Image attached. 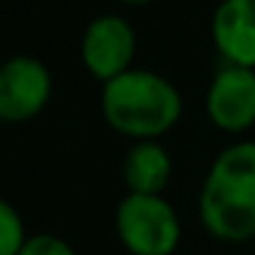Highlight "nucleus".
Returning a JSON list of instances; mask_svg holds the SVG:
<instances>
[{"label": "nucleus", "instance_id": "obj_1", "mask_svg": "<svg viewBox=\"0 0 255 255\" xmlns=\"http://www.w3.org/2000/svg\"><path fill=\"white\" fill-rule=\"evenodd\" d=\"M203 228L220 242L255 239V140L222 148L198 195Z\"/></svg>", "mask_w": 255, "mask_h": 255}, {"label": "nucleus", "instance_id": "obj_2", "mask_svg": "<svg viewBox=\"0 0 255 255\" xmlns=\"http://www.w3.org/2000/svg\"><path fill=\"white\" fill-rule=\"evenodd\" d=\"M102 116L118 134L137 140H156L178 124L184 110L181 91L159 72L129 69L102 83Z\"/></svg>", "mask_w": 255, "mask_h": 255}, {"label": "nucleus", "instance_id": "obj_3", "mask_svg": "<svg viewBox=\"0 0 255 255\" xmlns=\"http://www.w3.org/2000/svg\"><path fill=\"white\" fill-rule=\"evenodd\" d=\"M116 231L132 255H173L181 242V220L162 195L129 192L116 209Z\"/></svg>", "mask_w": 255, "mask_h": 255}, {"label": "nucleus", "instance_id": "obj_4", "mask_svg": "<svg viewBox=\"0 0 255 255\" xmlns=\"http://www.w3.org/2000/svg\"><path fill=\"white\" fill-rule=\"evenodd\" d=\"M137 52V33L121 14H99L83 30L80 58L83 66L102 83L129 72Z\"/></svg>", "mask_w": 255, "mask_h": 255}, {"label": "nucleus", "instance_id": "obj_5", "mask_svg": "<svg viewBox=\"0 0 255 255\" xmlns=\"http://www.w3.org/2000/svg\"><path fill=\"white\" fill-rule=\"evenodd\" d=\"M52 96V74L33 55H11L0 69V118L22 124L36 118Z\"/></svg>", "mask_w": 255, "mask_h": 255}, {"label": "nucleus", "instance_id": "obj_6", "mask_svg": "<svg viewBox=\"0 0 255 255\" xmlns=\"http://www.w3.org/2000/svg\"><path fill=\"white\" fill-rule=\"evenodd\" d=\"M206 116L222 132H247L255 124V69L222 63L206 91Z\"/></svg>", "mask_w": 255, "mask_h": 255}, {"label": "nucleus", "instance_id": "obj_7", "mask_svg": "<svg viewBox=\"0 0 255 255\" xmlns=\"http://www.w3.org/2000/svg\"><path fill=\"white\" fill-rule=\"evenodd\" d=\"M211 41L225 63L255 69V0H220L211 14Z\"/></svg>", "mask_w": 255, "mask_h": 255}, {"label": "nucleus", "instance_id": "obj_8", "mask_svg": "<svg viewBox=\"0 0 255 255\" xmlns=\"http://www.w3.org/2000/svg\"><path fill=\"white\" fill-rule=\"evenodd\" d=\"M173 178V159L156 140H137L124 156V181L134 195H162Z\"/></svg>", "mask_w": 255, "mask_h": 255}, {"label": "nucleus", "instance_id": "obj_9", "mask_svg": "<svg viewBox=\"0 0 255 255\" xmlns=\"http://www.w3.org/2000/svg\"><path fill=\"white\" fill-rule=\"evenodd\" d=\"M25 220L8 200L0 203V255H19L28 242Z\"/></svg>", "mask_w": 255, "mask_h": 255}, {"label": "nucleus", "instance_id": "obj_10", "mask_svg": "<svg viewBox=\"0 0 255 255\" xmlns=\"http://www.w3.org/2000/svg\"><path fill=\"white\" fill-rule=\"evenodd\" d=\"M19 255H77V253L66 239L55 236V233H36L25 242Z\"/></svg>", "mask_w": 255, "mask_h": 255}, {"label": "nucleus", "instance_id": "obj_11", "mask_svg": "<svg viewBox=\"0 0 255 255\" xmlns=\"http://www.w3.org/2000/svg\"><path fill=\"white\" fill-rule=\"evenodd\" d=\"M124 3H132V6H143V3H151V0H124Z\"/></svg>", "mask_w": 255, "mask_h": 255}]
</instances>
